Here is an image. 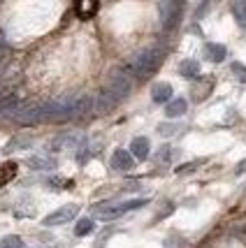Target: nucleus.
I'll return each instance as SVG.
<instances>
[{"instance_id": "f257e3e1", "label": "nucleus", "mask_w": 246, "mask_h": 248, "mask_svg": "<svg viewBox=\"0 0 246 248\" xmlns=\"http://www.w3.org/2000/svg\"><path fill=\"white\" fill-rule=\"evenodd\" d=\"M163 58H165V51L161 46H149V49H144V51H139L130 58L128 65H126V72L137 77V79H147L161 67Z\"/></svg>"}, {"instance_id": "f03ea898", "label": "nucleus", "mask_w": 246, "mask_h": 248, "mask_svg": "<svg viewBox=\"0 0 246 248\" xmlns=\"http://www.w3.org/2000/svg\"><path fill=\"white\" fill-rule=\"evenodd\" d=\"M144 204H149V200L144 197H135V200H126V202H118V204H105V206H96V214L105 220H112V218H118L128 211H135V209H142Z\"/></svg>"}, {"instance_id": "7ed1b4c3", "label": "nucleus", "mask_w": 246, "mask_h": 248, "mask_svg": "<svg viewBox=\"0 0 246 248\" xmlns=\"http://www.w3.org/2000/svg\"><path fill=\"white\" fill-rule=\"evenodd\" d=\"M130 88H132V81H130V75L126 70H114L112 75L107 77V84H105V93L114 97V100H123V97L130 93Z\"/></svg>"}, {"instance_id": "20e7f679", "label": "nucleus", "mask_w": 246, "mask_h": 248, "mask_svg": "<svg viewBox=\"0 0 246 248\" xmlns=\"http://www.w3.org/2000/svg\"><path fill=\"white\" fill-rule=\"evenodd\" d=\"M12 119L16 121L19 125H35L42 121V105H19L12 111Z\"/></svg>"}, {"instance_id": "39448f33", "label": "nucleus", "mask_w": 246, "mask_h": 248, "mask_svg": "<svg viewBox=\"0 0 246 248\" xmlns=\"http://www.w3.org/2000/svg\"><path fill=\"white\" fill-rule=\"evenodd\" d=\"M77 214H79V204H65V206H61V209L51 211L49 216H44V218H42V225L56 227V225H65V223H72V220L77 218Z\"/></svg>"}, {"instance_id": "423d86ee", "label": "nucleus", "mask_w": 246, "mask_h": 248, "mask_svg": "<svg viewBox=\"0 0 246 248\" xmlns=\"http://www.w3.org/2000/svg\"><path fill=\"white\" fill-rule=\"evenodd\" d=\"M181 7H183V5H179V2H163V5H161L163 28H165V31H170V28H174V26H177V21H179V14H181Z\"/></svg>"}, {"instance_id": "0eeeda50", "label": "nucleus", "mask_w": 246, "mask_h": 248, "mask_svg": "<svg viewBox=\"0 0 246 248\" xmlns=\"http://www.w3.org/2000/svg\"><path fill=\"white\" fill-rule=\"evenodd\" d=\"M135 165V158L130 151H123V149H116L114 155H112V170L114 172H130Z\"/></svg>"}, {"instance_id": "6e6552de", "label": "nucleus", "mask_w": 246, "mask_h": 248, "mask_svg": "<svg viewBox=\"0 0 246 248\" xmlns=\"http://www.w3.org/2000/svg\"><path fill=\"white\" fill-rule=\"evenodd\" d=\"M172 93H174V91H172V86L167 81H158V84H153V88H151V100H153L156 105H165V107H167L172 100H174Z\"/></svg>"}, {"instance_id": "1a4fd4ad", "label": "nucleus", "mask_w": 246, "mask_h": 248, "mask_svg": "<svg viewBox=\"0 0 246 248\" xmlns=\"http://www.w3.org/2000/svg\"><path fill=\"white\" fill-rule=\"evenodd\" d=\"M130 153H132L135 160H147L151 153L149 140H147V137H135V140L130 141Z\"/></svg>"}, {"instance_id": "9d476101", "label": "nucleus", "mask_w": 246, "mask_h": 248, "mask_svg": "<svg viewBox=\"0 0 246 248\" xmlns=\"http://www.w3.org/2000/svg\"><path fill=\"white\" fill-rule=\"evenodd\" d=\"M204 56H207V61H212V63H221V61H225L228 51H225L223 44L209 42V44H204Z\"/></svg>"}, {"instance_id": "9b49d317", "label": "nucleus", "mask_w": 246, "mask_h": 248, "mask_svg": "<svg viewBox=\"0 0 246 248\" xmlns=\"http://www.w3.org/2000/svg\"><path fill=\"white\" fill-rule=\"evenodd\" d=\"M186 109H188V102H186L183 97H174L170 105L165 107V116H167V119H179V116L186 114Z\"/></svg>"}, {"instance_id": "f8f14e48", "label": "nucleus", "mask_w": 246, "mask_h": 248, "mask_svg": "<svg viewBox=\"0 0 246 248\" xmlns=\"http://www.w3.org/2000/svg\"><path fill=\"white\" fill-rule=\"evenodd\" d=\"M179 75L183 79H195V77H200V63L197 61H193V58H186L179 63Z\"/></svg>"}, {"instance_id": "ddd939ff", "label": "nucleus", "mask_w": 246, "mask_h": 248, "mask_svg": "<svg viewBox=\"0 0 246 248\" xmlns=\"http://www.w3.org/2000/svg\"><path fill=\"white\" fill-rule=\"evenodd\" d=\"M28 165H31L33 170H37V172H44V170H54L56 160L54 158H47V155H31Z\"/></svg>"}, {"instance_id": "4468645a", "label": "nucleus", "mask_w": 246, "mask_h": 248, "mask_svg": "<svg viewBox=\"0 0 246 248\" xmlns=\"http://www.w3.org/2000/svg\"><path fill=\"white\" fill-rule=\"evenodd\" d=\"M14 176H16V162H7V165H2V167H0V188L10 184Z\"/></svg>"}, {"instance_id": "2eb2a0df", "label": "nucleus", "mask_w": 246, "mask_h": 248, "mask_svg": "<svg viewBox=\"0 0 246 248\" xmlns=\"http://www.w3.org/2000/svg\"><path fill=\"white\" fill-rule=\"evenodd\" d=\"M93 230H96V223H93L91 218H82L75 225V234L77 237H86V234H91Z\"/></svg>"}, {"instance_id": "dca6fc26", "label": "nucleus", "mask_w": 246, "mask_h": 248, "mask_svg": "<svg viewBox=\"0 0 246 248\" xmlns=\"http://www.w3.org/2000/svg\"><path fill=\"white\" fill-rule=\"evenodd\" d=\"M232 14H235L237 23H239L242 28H246V2H235V5H232Z\"/></svg>"}, {"instance_id": "f3484780", "label": "nucleus", "mask_w": 246, "mask_h": 248, "mask_svg": "<svg viewBox=\"0 0 246 248\" xmlns=\"http://www.w3.org/2000/svg\"><path fill=\"white\" fill-rule=\"evenodd\" d=\"M19 107V100H16V95H5L0 97V111H14V109Z\"/></svg>"}, {"instance_id": "a211bd4d", "label": "nucleus", "mask_w": 246, "mask_h": 248, "mask_svg": "<svg viewBox=\"0 0 246 248\" xmlns=\"http://www.w3.org/2000/svg\"><path fill=\"white\" fill-rule=\"evenodd\" d=\"M0 248H23V241L16 234H10V237L0 239Z\"/></svg>"}, {"instance_id": "6ab92c4d", "label": "nucleus", "mask_w": 246, "mask_h": 248, "mask_svg": "<svg viewBox=\"0 0 246 248\" xmlns=\"http://www.w3.org/2000/svg\"><path fill=\"white\" fill-rule=\"evenodd\" d=\"M156 158H158V162H172L177 158V151H172V146H163Z\"/></svg>"}, {"instance_id": "aec40b11", "label": "nucleus", "mask_w": 246, "mask_h": 248, "mask_svg": "<svg viewBox=\"0 0 246 248\" xmlns=\"http://www.w3.org/2000/svg\"><path fill=\"white\" fill-rule=\"evenodd\" d=\"M177 130H179V125H174V123H161V125H158V132H161L163 137L177 135Z\"/></svg>"}, {"instance_id": "412c9836", "label": "nucleus", "mask_w": 246, "mask_h": 248, "mask_svg": "<svg viewBox=\"0 0 246 248\" xmlns=\"http://www.w3.org/2000/svg\"><path fill=\"white\" fill-rule=\"evenodd\" d=\"M232 72H235V77L239 79V81H244L246 84V67L242 63H232Z\"/></svg>"}, {"instance_id": "4be33fe9", "label": "nucleus", "mask_w": 246, "mask_h": 248, "mask_svg": "<svg viewBox=\"0 0 246 248\" xmlns=\"http://www.w3.org/2000/svg\"><path fill=\"white\" fill-rule=\"evenodd\" d=\"M31 141L26 140V137H14V140L7 144V151H12V149H19V146H28Z\"/></svg>"}, {"instance_id": "5701e85b", "label": "nucleus", "mask_w": 246, "mask_h": 248, "mask_svg": "<svg viewBox=\"0 0 246 248\" xmlns=\"http://www.w3.org/2000/svg\"><path fill=\"white\" fill-rule=\"evenodd\" d=\"M244 172H246V158H244L242 162H239V165H237V170H235L237 176H239V174H244Z\"/></svg>"}, {"instance_id": "b1692460", "label": "nucleus", "mask_w": 246, "mask_h": 248, "mask_svg": "<svg viewBox=\"0 0 246 248\" xmlns=\"http://www.w3.org/2000/svg\"><path fill=\"white\" fill-rule=\"evenodd\" d=\"M5 56V40H2V35H0V58Z\"/></svg>"}]
</instances>
